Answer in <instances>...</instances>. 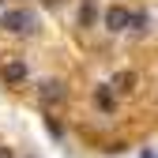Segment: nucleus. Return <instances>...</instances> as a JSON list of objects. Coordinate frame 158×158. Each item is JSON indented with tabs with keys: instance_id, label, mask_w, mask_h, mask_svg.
Listing matches in <instances>:
<instances>
[{
	"instance_id": "nucleus-1",
	"label": "nucleus",
	"mask_w": 158,
	"mask_h": 158,
	"mask_svg": "<svg viewBox=\"0 0 158 158\" xmlns=\"http://www.w3.org/2000/svg\"><path fill=\"white\" fill-rule=\"evenodd\" d=\"M34 27H38V15L30 8H8L0 15V30H8V34H30Z\"/></svg>"
},
{
	"instance_id": "nucleus-2",
	"label": "nucleus",
	"mask_w": 158,
	"mask_h": 158,
	"mask_svg": "<svg viewBox=\"0 0 158 158\" xmlns=\"http://www.w3.org/2000/svg\"><path fill=\"white\" fill-rule=\"evenodd\" d=\"M128 23H132V11H128L124 4H113V8L106 11V30L121 34V30H128Z\"/></svg>"
},
{
	"instance_id": "nucleus-3",
	"label": "nucleus",
	"mask_w": 158,
	"mask_h": 158,
	"mask_svg": "<svg viewBox=\"0 0 158 158\" xmlns=\"http://www.w3.org/2000/svg\"><path fill=\"white\" fill-rule=\"evenodd\" d=\"M0 75H4V83H27V75H30V72H27L23 60H8L4 68H0Z\"/></svg>"
},
{
	"instance_id": "nucleus-4",
	"label": "nucleus",
	"mask_w": 158,
	"mask_h": 158,
	"mask_svg": "<svg viewBox=\"0 0 158 158\" xmlns=\"http://www.w3.org/2000/svg\"><path fill=\"white\" fill-rule=\"evenodd\" d=\"M94 15H98V4L94 0H83V8H79V27H94Z\"/></svg>"
},
{
	"instance_id": "nucleus-5",
	"label": "nucleus",
	"mask_w": 158,
	"mask_h": 158,
	"mask_svg": "<svg viewBox=\"0 0 158 158\" xmlns=\"http://www.w3.org/2000/svg\"><path fill=\"white\" fill-rule=\"evenodd\" d=\"M94 102H98V109L109 113V109H113V94H109V87H98V90H94Z\"/></svg>"
},
{
	"instance_id": "nucleus-6",
	"label": "nucleus",
	"mask_w": 158,
	"mask_h": 158,
	"mask_svg": "<svg viewBox=\"0 0 158 158\" xmlns=\"http://www.w3.org/2000/svg\"><path fill=\"white\" fill-rule=\"evenodd\" d=\"M64 94H68V90H64L60 83H45V87H42V98H49V102H60Z\"/></svg>"
},
{
	"instance_id": "nucleus-7",
	"label": "nucleus",
	"mask_w": 158,
	"mask_h": 158,
	"mask_svg": "<svg viewBox=\"0 0 158 158\" xmlns=\"http://www.w3.org/2000/svg\"><path fill=\"white\" fill-rule=\"evenodd\" d=\"M132 83H135V75H132V72H121V75H117V90H128Z\"/></svg>"
},
{
	"instance_id": "nucleus-8",
	"label": "nucleus",
	"mask_w": 158,
	"mask_h": 158,
	"mask_svg": "<svg viewBox=\"0 0 158 158\" xmlns=\"http://www.w3.org/2000/svg\"><path fill=\"white\" fill-rule=\"evenodd\" d=\"M0 158H15V154H11V151H8V147H0Z\"/></svg>"
},
{
	"instance_id": "nucleus-9",
	"label": "nucleus",
	"mask_w": 158,
	"mask_h": 158,
	"mask_svg": "<svg viewBox=\"0 0 158 158\" xmlns=\"http://www.w3.org/2000/svg\"><path fill=\"white\" fill-rule=\"evenodd\" d=\"M143 158H158V154H154V151H143Z\"/></svg>"
}]
</instances>
